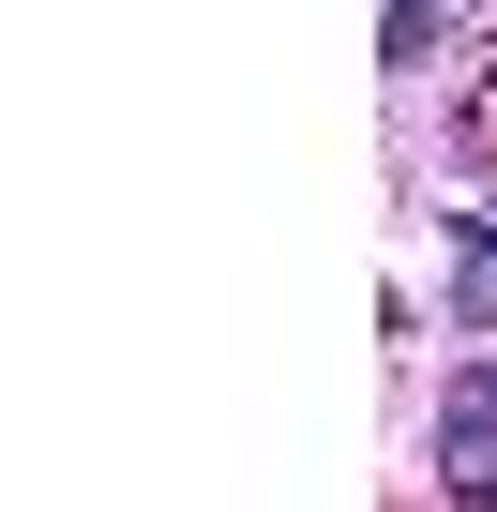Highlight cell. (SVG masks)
I'll use <instances>...</instances> for the list:
<instances>
[{
	"label": "cell",
	"mask_w": 497,
	"mask_h": 512,
	"mask_svg": "<svg viewBox=\"0 0 497 512\" xmlns=\"http://www.w3.org/2000/svg\"><path fill=\"white\" fill-rule=\"evenodd\" d=\"M437 467H452L467 497H497V362L452 377V407H437Z\"/></svg>",
	"instance_id": "obj_1"
},
{
	"label": "cell",
	"mask_w": 497,
	"mask_h": 512,
	"mask_svg": "<svg viewBox=\"0 0 497 512\" xmlns=\"http://www.w3.org/2000/svg\"><path fill=\"white\" fill-rule=\"evenodd\" d=\"M452 317H467V332H497V226H482V241H452Z\"/></svg>",
	"instance_id": "obj_2"
}]
</instances>
